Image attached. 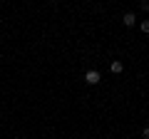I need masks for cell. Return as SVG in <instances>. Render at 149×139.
<instances>
[{"instance_id": "obj_6", "label": "cell", "mask_w": 149, "mask_h": 139, "mask_svg": "<svg viewBox=\"0 0 149 139\" xmlns=\"http://www.w3.org/2000/svg\"><path fill=\"white\" fill-rule=\"evenodd\" d=\"M142 139H149V127H144V129H142Z\"/></svg>"}, {"instance_id": "obj_5", "label": "cell", "mask_w": 149, "mask_h": 139, "mask_svg": "<svg viewBox=\"0 0 149 139\" xmlns=\"http://www.w3.org/2000/svg\"><path fill=\"white\" fill-rule=\"evenodd\" d=\"M139 8H142V10L147 13V10H149V0H142V3H139Z\"/></svg>"}, {"instance_id": "obj_1", "label": "cell", "mask_w": 149, "mask_h": 139, "mask_svg": "<svg viewBox=\"0 0 149 139\" xmlns=\"http://www.w3.org/2000/svg\"><path fill=\"white\" fill-rule=\"evenodd\" d=\"M100 80H102V75L97 72V70H87L85 72V82L87 85H100Z\"/></svg>"}, {"instance_id": "obj_2", "label": "cell", "mask_w": 149, "mask_h": 139, "mask_svg": "<svg viewBox=\"0 0 149 139\" xmlns=\"http://www.w3.org/2000/svg\"><path fill=\"white\" fill-rule=\"evenodd\" d=\"M122 22H124V27H132V25H137V15H134V13H124Z\"/></svg>"}, {"instance_id": "obj_4", "label": "cell", "mask_w": 149, "mask_h": 139, "mask_svg": "<svg viewBox=\"0 0 149 139\" xmlns=\"http://www.w3.org/2000/svg\"><path fill=\"white\" fill-rule=\"evenodd\" d=\"M139 30H142V35H149V20H142V22H139Z\"/></svg>"}, {"instance_id": "obj_3", "label": "cell", "mask_w": 149, "mask_h": 139, "mask_svg": "<svg viewBox=\"0 0 149 139\" xmlns=\"http://www.w3.org/2000/svg\"><path fill=\"white\" fill-rule=\"evenodd\" d=\"M109 70H112V72H114V75H119V72H124V65H122V60H112Z\"/></svg>"}]
</instances>
